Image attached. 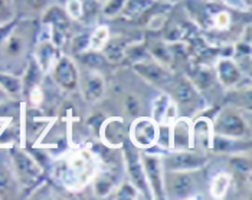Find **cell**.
<instances>
[{"instance_id":"cell-1","label":"cell","mask_w":252,"mask_h":200,"mask_svg":"<svg viewBox=\"0 0 252 200\" xmlns=\"http://www.w3.org/2000/svg\"><path fill=\"white\" fill-rule=\"evenodd\" d=\"M39 30V20L18 19L0 42V71L20 75L32 57Z\"/></svg>"},{"instance_id":"cell-2","label":"cell","mask_w":252,"mask_h":200,"mask_svg":"<svg viewBox=\"0 0 252 200\" xmlns=\"http://www.w3.org/2000/svg\"><path fill=\"white\" fill-rule=\"evenodd\" d=\"M97 173V156L87 148L63 153L52 166L54 179L69 190H81L93 181Z\"/></svg>"},{"instance_id":"cell-3","label":"cell","mask_w":252,"mask_h":200,"mask_svg":"<svg viewBox=\"0 0 252 200\" xmlns=\"http://www.w3.org/2000/svg\"><path fill=\"white\" fill-rule=\"evenodd\" d=\"M7 150H9L10 161L19 181L20 189L33 187L40 180V176H42V167L39 161L18 144L9 147Z\"/></svg>"},{"instance_id":"cell-4","label":"cell","mask_w":252,"mask_h":200,"mask_svg":"<svg viewBox=\"0 0 252 200\" xmlns=\"http://www.w3.org/2000/svg\"><path fill=\"white\" fill-rule=\"evenodd\" d=\"M208 156L196 148L188 150H166L161 156L164 171H199L208 163Z\"/></svg>"},{"instance_id":"cell-5","label":"cell","mask_w":252,"mask_h":200,"mask_svg":"<svg viewBox=\"0 0 252 200\" xmlns=\"http://www.w3.org/2000/svg\"><path fill=\"white\" fill-rule=\"evenodd\" d=\"M194 171H164L166 199H193L199 195Z\"/></svg>"},{"instance_id":"cell-6","label":"cell","mask_w":252,"mask_h":200,"mask_svg":"<svg viewBox=\"0 0 252 200\" xmlns=\"http://www.w3.org/2000/svg\"><path fill=\"white\" fill-rule=\"evenodd\" d=\"M123 147H124L123 159H124L127 174L130 177V183L140 192L141 198L153 199L152 198L150 187H149V183H147V179H146V174H144V169H143V161H141V156H140V150L130 140L124 141Z\"/></svg>"},{"instance_id":"cell-7","label":"cell","mask_w":252,"mask_h":200,"mask_svg":"<svg viewBox=\"0 0 252 200\" xmlns=\"http://www.w3.org/2000/svg\"><path fill=\"white\" fill-rule=\"evenodd\" d=\"M214 134L229 137V139H244L248 133V125L244 117L233 108H223L212 121Z\"/></svg>"},{"instance_id":"cell-8","label":"cell","mask_w":252,"mask_h":200,"mask_svg":"<svg viewBox=\"0 0 252 200\" xmlns=\"http://www.w3.org/2000/svg\"><path fill=\"white\" fill-rule=\"evenodd\" d=\"M144 174L149 183L152 198L155 199H166L164 196V169L161 163V154L160 153H150L144 150L140 153Z\"/></svg>"},{"instance_id":"cell-9","label":"cell","mask_w":252,"mask_h":200,"mask_svg":"<svg viewBox=\"0 0 252 200\" xmlns=\"http://www.w3.org/2000/svg\"><path fill=\"white\" fill-rule=\"evenodd\" d=\"M157 133H158V124L153 118H147V117L136 118L128 130L130 141L138 150L155 148L157 145Z\"/></svg>"},{"instance_id":"cell-10","label":"cell","mask_w":252,"mask_h":200,"mask_svg":"<svg viewBox=\"0 0 252 200\" xmlns=\"http://www.w3.org/2000/svg\"><path fill=\"white\" fill-rule=\"evenodd\" d=\"M49 74L55 84L65 91H74L79 86V72L74 59L68 55H59Z\"/></svg>"},{"instance_id":"cell-11","label":"cell","mask_w":252,"mask_h":200,"mask_svg":"<svg viewBox=\"0 0 252 200\" xmlns=\"http://www.w3.org/2000/svg\"><path fill=\"white\" fill-rule=\"evenodd\" d=\"M133 68L141 78H144L156 86H170L175 80L173 74L167 69V66H164V63L156 59L144 58L134 62Z\"/></svg>"},{"instance_id":"cell-12","label":"cell","mask_w":252,"mask_h":200,"mask_svg":"<svg viewBox=\"0 0 252 200\" xmlns=\"http://www.w3.org/2000/svg\"><path fill=\"white\" fill-rule=\"evenodd\" d=\"M20 190L9 150L0 148V199H15L20 195Z\"/></svg>"},{"instance_id":"cell-13","label":"cell","mask_w":252,"mask_h":200,"mask_svg":"<svg viewBox=\"0 0 252 200\" xmlns=\"http://www.w3.org/2000/svg\"><path fill=\"white\" fill-rule=\"evenodd\" d=\"M215 74L225 88H232L242 80V69L233 58L222 57L215 65Z\"/></svg>"},{"instance_id":"cell-14","label":"cell","mask_w":252,"mask_h":200,"mask_svg":"<svg viewBox=\"0 0 252 200\" xmlns=\"http://www.w3.org/2000/svg\"><path fill=\"white\" fill-rule=\"evenodd\" d=\"M99 137L104 144L108 147H123L124 141L127 140V130L124 125V121L121 118L113 117L110 120L104 121L99 130Z\"/></svg>"},{"instance_id":"cell-15","label":"cell","mask_w":252,"mask_h":200,"mask_svg":"<svg viewBox=\"0 0 252 200\" xmlns=\"http://www.w3.org/2000/svg\"><path fill=\"white\" fill-rule=\"evenodd\" d=\"M193 148L192 122L188 118H176L170 125V150Z\"/></svg>"},{"instance_id":"cell-16","label":"cell","mask_w":252,"mask_h":200,"mask_svg":"<svg viewBox=\"0 0 252 200\" xmlns=\"http://www.w3.org/2000/svg\"><path fill=\"white\" fill-rule=\"evenodd\" d=\"M79 85L82 88L84 98L90 102L101 100L105 92V80L99 71H88L84 77L79 75Z\"/></svg>"},{"instance_id":"cell-17","label":"cell","mask_w":252,"mask_h":200,"mask_svg":"<svg viewBox=\"0 0 252 200\" xmlns=\"http://www.w3.org/2000/svg\"><path fill=\"white\" fill-rule=\"evenodd\" d=\"M52 4V0H12L15 18L39 20L42 13Z\"/></svg>"},{"instance_id":"cell-18","label":"cell","mask_w":252,"mask_h":200,"mask_svg":"<svg viewBox=\"0 0 252 200\" xmlns=\"http://www.w3.org/2000/svg\"><path fill=\"white\" fill-rule=\"evenodd\" d=\"M212 139H214V127L212 120L206 117H199L192 124V144L193 148H212Z\"/></svg>"},{"instance_id":"cell-19","label":"cell","mask_w":252,"mask_h":200,"mask_svg":"<svg viewBox=\"0 0 252 200\" xmlns=\"http://www.w3.org/2000/svg\"><path fill=\"white\" fill-rule=\"evenodd\" d=\"M43 75L45 74L39 68L36 60L31 57L28 63H26V66H25V69H23V72L20 74V78H22V95H26L33 86H38L39 84L42 82Z\"/></svg>"},{"instance_id":"cell-20","label":"cell","mask_w":252,"mask_h":200,"mask_svg":"<svg viewBox=\"0 0 252 200\" xmlns=\"http://www.w3.org/2000/svg\"><path fill=\"white\" fill-rule=\"evenodd\" d=\"M197 100V91L194 85L188 80L179 81L173 88V101L179 105H188Z\"/></svg>"},{"instance_id":"cell-21","label":"cell","mask_w":252,"mask_h":200,"mask_svg":"<svg viewBox=\"0 0 252 200\" xmlns=\"http://www.w3.org/2000/svg\"><path fill=\"white\" fill-rule=\"evenodd\" d=\"M232 183V176L226 171H219L211 179L209 184V195L214 199H222L226 196Z\"/></svg>"},{"instance_id":"cell-22","label":"cell","mask_w":252,"mask_h":200,"mask_svg":"<svg viewBox=\"0 0 252 200\" xmlns=\"http://www.w3.org/2000/svg\"><path fill=\"white\" fill-rule=\"evenodd\" d=\"M0 88L9 98H18L22 95V78L18 74L0 71Z\"/></svg>"},{"instance_id":"cell-23","label":"cell","mask_w":252,"mask_h":200,"mask_svg":"<svg viewBox=\"0 0 252 200\" xmlns=\"http://www.w3.org/2000/svg\"><path fill=\"white\" fill-rule=\"evenodd\" d=\"M156 1H158V0H127L121 16H124L127 19L140 18L141 15L147 13V10L155 6Z\"/></svg>"},{"instance_id":"cell-24","label":"cell","mask_w":252,"mask_h":200,"mask_svg":"<svg viewBox=\"0 0 252 200\" xmlns=\"http://www.w3.org/2000/svg\"><path fill=\"white\" fill-rule=\"evenodd\" d=\"M110 38H111L110 28H108L107 25H98V26H95V28L93 29V32L90 33L88 49L97 51V52H102L104 48L107 46Z\"/></svg>"},{"instance_id":"cell-25","label":"cell","mask_w":252,"mask_h":200,"mask_svg":"<svg viewBox=\"0 0 252 200\" xmlns=\"http://www.w3.org/2000/svg\"><path fill=\"white\" fill-rule=\"evenodd\" d=\"M94 184V193L98 198H105L108 195H111V192L116 189V180L111 176V173H101L95 174V177L93 179Z\"/></svg>"},{"instance_id":"cell-26","label":"cell","mask_w":252,"mask_h":200,"mask_svg":"<svg viewBox=\"0 0 252 200\" xmlns=\"http://www.w3.org/2000/svg\"><path fill=\"white\" fill-rule=\"evenodd\" d=\"M173 101L170 100V97L167 94H160L157 98L153 101V105H152V118L157 122V124H161L170 105H172Z\"/></svg>"},{"instance_id":"cell-27","label":"cell","mask_w":252,"mask_h":200,"mask_svg":"<svg viewBox=\"0 0 252 200\" xmlns=\"http://www.w3.org/2000/svg\"><path fill=\"white\" fill-rule=\"evenodd\" d=\"M127 0H105L101 4V15L107 19H113L117 16H121L123 9L126 6Z\"/></svg>"},{"instance_id":"cell-28","label":"cell","mask_w":252,"mask_h":200,"mask_svg":"<svg viewBox=\"0 0 252 200\" xmlns=\"http://www.w3.org/2000/svg\"><path fill=\"white\" fill-rule=\"evenodd\" d=\"M212 28L218 30H228L232 25V16L228 10H218L211 16Z\"/></svg>"},{"instance_id":"cell-29","label":"cell","mask_w":252,"mask_h":200,"mask_svg":"<svg viewBox=\"0 0 252 200\" xmlns=\"http://www.w3.org/2000/svg\"><path fill=\"white\" fill-rule=\"evenodd\" d=\"M65 13L72 22H79L84 19V6L81 0H65Z\"/></svg>"},{"instance_id":"cell-30","label":"cell","mask_w":252,"mask_h":200,"mask_svg":"<svg viewBox=\"0 0 252 200\" xmlns=\"http://www.w3.org/2000/svg\"><path fill=\"white\" fill-rule=\"evenodd\" d=\"M88 43H90V33H81L74 36L71 40V48H72V52L81 55L82 52L88 51Z\"/></svg>"},{"instance_id":"cell-31","label":"cell","mask_w":252,"mask_h":200,"mask_svg":"<svg viewBox=\"0 0 252 200\" xmlns=\"http://www.w3.org/2000/svg\"><path fill=\"white\" fill-rule=\"evenodd\" d=\"M13 19H16V18H15V12H13L12 0H0V25L7 23Z\"/></svg>"},{"instance_id":"cell-32","label":"cell","mask_w":252,"mask_h":200,"mask_svg":"<svg viewBox=\"0 0 252 200\" xmlns=\"http://www.w3.org/2000/svg\"><path fill=\"white\" fill-rule=\"evenodd\" d=\"M140 196H141L140 192L137 190L131 183L121 184L116 195L117 199H136V198H140Z\"/></svg>"},{"instance_id":"cell-33","label":"cell","mask_w":252,"mask_h":200,"mask_svg":"<svg viewBox=\"0 0 252 200\" xmlns=\"http://www.w3.org/2000/svg\"><path fill=\"white\" fill-rule=\"evenodd\" d=\"M28 100L29 102L33 105V107H39L40 104H42V101H43V92H42V88H40V85L38 86H33L28 94Z\"/></svg>"},{"instance_id":"cell-34","label":"cell","mask_w":252,"mask_h":200,"mask_svg":"<svg viewBox=\"0 0 252 200\" xmlns=\"http://www.w3.org/2000/svg\"><path fill=\"white\" fill-rule=\"evenodd\" d=\"M239 3H241V9L242 10H250L251 9V4H252V0H239Z\"/></svg>"},{"instance_id":"cell-35","label":"cell","mask_w":252,"mask_h":200,"mask_svg":"<svg viewBox=\"0 0 252 200\" xmlns=\"http://www.w3.org/2000/svg\"><path fill=\"white\" fill-rule=\"evenodd\" d=\"M9 100V97L6 95V92L0 88V104H3V102H6V101Z\"/></svg>"},{"instance_id":"cell-36","label":"cell","mask_w":252,"mask_h":200,"mask_svg":"<svg viewBox=\"0 0 252 200\" xmlns=\"http://www.w3.org/2000/svg\"><path fill=\"white\" fill-rule=\"evenodd\" d=\"M98 3H99V4H102V3H104V1H105V0H97Z\"/></svg>"},{"instance_id":"cell-37","label":"cell","mask_w":252,"mask_h":200,"mask_svg":"<svg viewBox=\"0 0 252 200\" xmlns=\"http://www.w3.org/2000/svg\"><path fill=\"white\" fill-rule=\"evenodd\" d=\"M169 1H170V0H169Z\"/></svg>"}]
</instances>
